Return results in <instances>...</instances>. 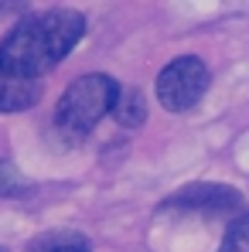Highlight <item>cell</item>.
Here are the masks:
<instances>
[{"label":"cell","instance_id":"7a4b0ae2","mask_svg":"<svg viewBox=\"0 0 249 252\" xmlns=\"http://www.w3.org/2000/svg\"><path fill=\"white\" fill-rule=\"evenodd\" d=\"M120 92H123V85L106 72L79 75L75 82H69V89L62 92V99L55 106V116H51L55 133L69 143H82L96 129V123L116 109Z\"/></svg>","mask_w":249,"mask_h":252},{"label":"cell","instance_id":"9c48e42d","mask_svg":"<svg viewBox=\"0 0 249 252\" xmlns=\"http://www.w3.org/2000/svg\"><path fill=\"white\" fill-rule=\"evenodd\" d=\"M24 191H28V181L21 177V170L0 157V198H21Z\"/></svg>","mask_w":249,"mask_h":252},{"label":"cell","instance_id":"5b68a950","mask_svg":"<svg viewBox=\"0 0 249 252\" xmlns=\"http://www.w3.org/2000/svg\"><path fill=\"white\" fill-rule=\"evenodd\" d=\"M44 85L38 79H14L0 68V113H21L38 106Z\"/></svg>","mask_w":249,"mask_h":252},{"label":"cell","instance_id":"ba28073f","mask_svg":"<svg viewBox=\"0 0 249 252\" xmlns=\"http://www.w3.org/2000/svg\"><path fill=\"white\" fill-rule=\"evenodd\" d=\"M218 252H249V211H243L239 218L229 221Z\"/></svg>","mask_w":249,"mask_h":252},{"label":"cell","instance_id":"30bf717a","mask_svg":"<svg viewBox=\"0 0 249 252\" xmlns=\"http://www.w3.org/2000/svg\"><path fill=\"white\" fill-rule=\"evenodd\" d=\"M31 0H0V21L3 17H24Z\"/></svg>","mask_w":249,"mask_h":252},{"label":"cell","instance_id":"277c9868","mask_svg":"<svg viewBox=\"0 0 249 252\" xmlns=\"http://www.w3.org/2000/svg\"><path fill=\"white\" fill-rule=\"evenodd\" d=\"M212 72L198 55H181L174 62H167L164 72L157 75V99L167 113H188L202 102V95L208 92Z\"/></svg>","mask_w":249,"mask_h":252},{"label":"cell","instance_id":"52a82bcc","mask_svg":"<svg viewBox=\"0 0 249 252\" xmlns=\"http://www.w3.org/2000/svg\"><path fill=\"white\" fill-rule=\"evenodd\" d=\"M113 120L120 126H126V129H137V126L147 123V99H143L140 89H123L120 92V102L113 109Z\"/></svg>","mask_w":249,"mask_h":252},{"label":"cell","instance_id":"3957f363","mask_svg":"<svg viewBox=\"0 0 249 252\" xmlns=\"http://www.w3.org/2000/svg\"><path fill=\"white\" fill-rule=\"evenodd\" d=\"M246 211V198L229 188V184H215V181H198V184H184L174 194H167L161 201V215L174 218H239Z\"/></svg>","mask_w":249,"mask_h":252},{"label":"cell","instance_id":"6da1fadb","mask_svg":"<svg viewBox=\"0 0 249 252\" xmlns=\"http://www.w3.org/2000/svg\"><path fill=\"white\" fill-rule=\"evenodd\" d=\"M85 34V14L72 7H55L24 14L3 38H0V68L14 79H38L48 75Z\"/></svg>","mask_w":249,"mask_h":252},{"label":"cell","instance_id":"8992f818","mask_svg":"<svg viewBox=\"0 0 249 252\" xmlns=\"http://www.w3.org/2000/svg\"><path fill=\"white\" fill-rule=\"evenodd\" d=\"M28 252H92V242L75 228H55L35 235L28 242Z\"/></svg>","mask_w":249,"mask_h":252},{"label":"cell","instance_id":"8fae6325","mask_svg":"<svg viewBox=\"0 0 249 252\" xmlns=\"http://www.w3.org/2000/svg\"><path fill=\"white\" fill-rule=\"evenodd\" d=\"M0 252H10V249H3V246H0Z\"/></svg>","mask_w":249,"mask_h":252}]
</instances>
